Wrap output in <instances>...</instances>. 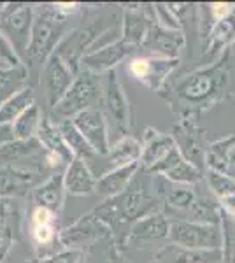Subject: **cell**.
I'll list each match as a JSON object with an SVG mask.
<instances>
[{
    "label": "cell",
    "instance_id": "12",
    "mask_svg": "<svg viewBox=\"0 0 235 263\" xmlns=\"http://www.w3.org/2000/svg\"><path fill=\"white\" fill-rule=\"evenodd\" d=\"M132 72H134L137 78H144L149 72V62L146 60H135L132 63Z\"/></svg>",
    "mask_w": 235,
    "mask_h": 263
},
{
    "label": "cell",
    "instance_id": "2",
    "mask_svg": "<svg viewBox=\"0 0 235 263\" xmlns=\"http://www.w3.org/2000/svg\"><path fill=\"white\" fill-rule=\"evenodd\" d=\"M30 100H32L30 90H21L4 102L0 105V125H9L11 121H14L21 112L28 109Z\"/></svg>",
    "mask_w": 235,
    "mask_h": 263
},
{
    "label": "cell",
    "instance_id": "7",
    "mask_svg": "<svg viewBox=\"0 0 235 263\" xmlns=\"http://www.w3.org/2000/svg\"><path fill=\"white\" fill-rule=\"evenodd\" d=\"M137 144L134 141H123L119 146H116V149H114V163H125L126 160H132L137 156Z\"/></svg>",
    "mask_w": 235,
    "mask_h": 263
},
{
    "label": "cell",
    "instance_id": "13",
    "mask_svg": "<svg viewBox=\"0 0 235 263\" xmlns=\"http://www.w3.org/2000/svg\"><path fill=\"white\" fill-rule=\"evenodd\" d=\"M228 11H230L228 4H214V6H212V12H214V16L220 20L225 18V16L228 14Z\"/></svg>",
    "mask_w": 235,
    "mask_h": 263
},
{
    "label": "cell",
    "instance_id": "14",
    "mask_svg": "<svg viewBox=\"0 0 235 263\" xmlns=\"http://www.w3.org/2000/svg\"><path fill=\"white\" fill-rule=\"evenodd\" d=\"M225 205L228 207L230 211H233V213H235V195H233V197H225Z\"/></svg>",
    "mask_w": 235,
    "mask_h": 263
},
{
    "label": "cell",
    "instance_id": "3",
    "mask_svg": "<svg viewBox=\"0 0 235 263\" xmlns=\"http://www.w3.org/2000/svg\"><path fill=\"white\" fill-rule=\"evenodd\" d=\"M78 125L83 130V137L86 135L89 142H93L97 146H100V149H105V137H104V125L100 121V116L95 112H84L79 116Z\"/></svg>",
    "mask_w": 235,
    "mask_h": 263
},
{
    "label": "cell",
    "instance_id": "10",
    "mask_svg": "<svg viewBox=\"0 0 235 263\" xmlns=\"http://www.w3.org/2000/svg\"><path fill=\"white\" fill-rule=\"evenodd\" d=\"M33 221H35V227H41V224H49V221H51L49 211L44 209V207H39V209L33 213Z\"/></svg>",
    "mask_w": 235,
    "mask_h": 263
},
{
    "label": "cell",
    "instance_id": "6",
    "mask_svg": "<svg viewBox=\"0 0 235 263\" xmlns=\"http://www.w3.org/2000/svg\"><path fill=\"white\" fill-rule=\"evenodd\" d=\"M35 126H37V109L28 107L27 111H23L14 120V125H12L14 137H20V139L30 137L32 132L35 130Z\"/></svg>",
    "mask_w": 235,
    "mask_h": 263
},
{
    "label": "cell",
    "instance_id": "1",
    "mask_svg": "<svg viewBox=\"0 0 235 263\" xmlns=\"http://www.w3.org/2000/svg\"><path fill=\"white\" fill-rule=\"evenodd\" d=\"M28 25H30V11L25 6H14L4 14L0 21V28L6 37L14 41L18 48H23L28 39Z\"/></svg>",
    "mask_w": 235,
    "mask_h": 263
},
{
    "label": "cell",
    "instance_id": "8",
    "mask_svg": "<svg viewBox=\"0 0 235 263\" xmlns=\"http://www.w3.org/2000/svg\"><path fill=\"white\" fill-rule=\"evenodd\" d=\"M37 198H39L41 205L44 207V209H48V207H57L58 193H57V188H55V182H49L48 186L41 188V192L37 193Z\"/></svg>",
    "mask_w": 235,
    "mask_h": 263
},
{
    "label": "cell",
    "instance_id": "9",
    "mask_svg": "<svg viewBox=\"0 0 235 263\" xmlns=\"http://www.w3.org/2000/svg\"><path fill=\"white\" fill-rule=\"evenodd\" d=\"M12 139H14V130H12V126L0 125V147L12 142Z\"/></svg>",
    "mask_w": 235,
    "mask_h": 263
},
{
    "label": "cell",
    "instance_id": "5",
    "mask_svg": "<svg viewBox=\"0 0 235 263\" xmlns=\"http://www.w3.org/2000/svg\"><path fill=\"white\" fill-rule=\"evenodd\" d=\"M67 186L74 193H84L93 188L92 177H89V174L81 162H76L72 165V168L69 171V177H67Z\"/></svg>",
    "mask_w": 235,
    "mask_h": 263
},
{
    "label": "cell",
    "instance_id": "4",
    "mask_svg": "<svg viewBox=\"0 0 235 263\" xmlns=\"http://www.w3.org/2000/svg\"><path fill=\"white\" fill-rule=\"evenodd\" d=\"M25 79L23 70L20 69H0V105L18 93Z\"/></svg>",
    "mask_w": 235,
    "mask_h": 263
},
{
    "label": "cell",
    "instance_id": "11",
    "mask_svg": "<svg viewBox=\"0 0 235 263\" xmlns=\"http://www.w3.org/2000/svg\"><path fill=\"white\" fill-rule=\"evenodd\" d=\"M33 235H35V239L39 240V242H48L51 239V227L49 224H41V227H35V232H33Z\"/></svg>",
    "mask_w": 235,
    "mask_h": 263
}]
</instances>
